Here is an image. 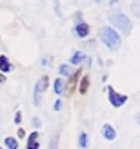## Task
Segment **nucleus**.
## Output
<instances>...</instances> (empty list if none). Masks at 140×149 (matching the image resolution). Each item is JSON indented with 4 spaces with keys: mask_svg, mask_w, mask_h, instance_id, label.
Masks as SVG:
<instances>
[{
    "mask_svg": "<svg viewBox=\"0 0 140 149\" xmlns=\"http://www.w3.org/2000/svg\"><path fill=\"white\" fill-rule=\"evenodd\" d=\"M0 149H2V147H0Z\"/></svg>",
    "mask_w": 140,
    "mask_h": 149,
    "instance_id": "obj_25",
    "label": "nucleus"
},
{
    "mask_svg": "<svg viewBox=\"0 0 140 149\" xmlns=\"http://www.w3.org/2000/svg\"><path fill=\"white\" fill-rule=\"evenodd\" d=\"M87 144H89V138H87V133H80V138H78V146L82 147V149H86V147H87Z\"/></svg>",
    "mask_w": 140,
    "mask_h": 149,
    "instance_id": "obj_13",
    "label": "nucleus"
},
{
    "mask_svg": "<svg viewBox=\"0 0 140 149\" xmlns=\"http://www.w3.org/2000/svg\"><path fill=\"white\" fill-rule=\"evenodd\" d=\"M27 149H40V144H38V131H35L29 135L27 138Z\"/></svg>",
    "mask_w": 140,
    "mask_h": 149,
    "instance_id": "obj_7",
    "label": "nucleus"
},
{
    "mask_svg": "<svg viewBox=\"0 0 140 149\" xmlns=\"http://www.w3.org/2000/svg\"><path fill=\"white\" fill-rule=\"evenodd\" d=\"M131 11H133L135 17L140 18V2H133V4H131Z\"/></svg>",
    "mask_w": 140,
    "mask_h": 149,
    "instance_id": "obj_15",
    "label": "nucleus"
},
{
    "mask_svg": "<svg viewBox=\"0 0 140 149\" xmlns=\"http://www.w3.org/2000/svg\"><path fill=\"white\" fill-rule=\"evenodd\" d=\"M102 136H104L106 140H109V142L116 138V131H115V127L111 124H104V125H102Z\"/></svg>",
    "mask_w": 140,
    "mask_h": 149,
    "instance_id": "obj_5",
    "label": "nucleus"
},
{
    "mask_svg": "<svg viewBox=\"0 0 140 149\" xmlns=\"http://www.w3.org/2000/svg\"><path fill=\"white\" fill-rule=\"evenodd\" d=\"M58 71H60V74H69V73H71V69H69V65H68V64L60 65V69H58Z\"/></svg>",
    "mask_w": 140,
    "mask_h": 149,
    "instance_id": "obj_17",
    "label": "nucleus"
},
{
    "mask_svg": "<svg viewBox=\"0 0 140 149\" xmlns=\"http://www.w3.org/2000/svg\"><path fill=\"white\" fill-rule=\"evenodd\" d=\"M31 124H33V127H40V125H42L40 118H33V120H31Z\"/></svg>",
    "mask_w": 140,
    "mask_h": 149,
    "instance_id": "obj_19",
    "label": "nucleus"
},
{
    "mask_svg": "<svg viewBox=\"0 0 140 149\" xmlns=\"http://www.w3.org/2000/svg\"><path fill=\"white\" fill-rule=\"evenodd\" d=\"M109 22H111L113 26H116V29H118L124 36H127L131 33V20L122 11H111L109 13Z\"/></svg>",
    "mask_w": 140,
    "mask_h": 149,
    "instance_id": "obj_2",
    "label": "nucleus"
},
{
    "mask_svg": "<svg viewBox=\"0 0 140 149\" xmlns=\"http://www.w3.org/2000/svg\"><path fill=\"white\" fill-rule=\"evenodd\" d=\"M6 146H7V149H18V142H17V138H13V136L6 138Z\"/></svg>",
    "mask_w": 140,
    "mask_h": 149,
    "instance_id": "obj_14",
    "label": "nucleus"
},
{
    "mask_svg": "<svg viewBox=\"0 0 140 149\" xmlns=\"http://www.w3.org/2000/svg\"><path fill=\"white\" fill-rule=\"evenodd\" d=\"M0 71H2V73H9V71H13V65H11L9 60H7L6 55H0Z\"/></svg>",
    "mask_w": 140,
    "mask_h": 149,
    "instance_id": "obj_8",
    "label": "nucleus"
},
{
    "mask_svg": "<svg viewBox=\"0 0 140 149\" xmlns=\"http://www.w3.org/2000/svg\"><path fill=\"white\" fill-rule=\"evenodd\" d=\"M53 109H55V111H60V109H62V100H56V102L53 104Z\"/></svg>",
    "mask_w": 140,
    "mask_h": 149,
    "instance_id": "obj_18",
    "label": "nucleus"
},
{
    "mask_svg": "<svg viewBox=\"0 0 140 149\" xmlns=\"http://www.w3.org/2000/svg\"><path fill=\"white\" fill-rule=\"evenodd\" d=\"M137 124L140 125V115H137Z\"/></svg>",
    "mask_w": 140,
    "mask_h": 149,
    "instance_id": "obj_24",
    "label": "nucleus"
},
{
    "mask_svg": "<svg viewBox=\"0 0 140 149\" xmlns=\"http://www.w3.org/2000/svg\"><path fill=\"white\" fill-rule=\"evenodd\" d=\"M4 82H6V78L2 77V74H0V84H4Z\"/></svg>",
    "mask_w": 140,
    "mask_h": 149,
    "instance_id": "obj_23",
    "label": "nucleus"
},
{
    "mask_svg": "<svg viewBox=\"0 0 140 149\" xmlns=\"http://www.w3.org/2000/svg\"><path fill=\"white\" fill-rule=\"evenodd\" d=\"M56 146H58V135H53L51 144H49V149H56Z\"/></svg>",
    "mask_w": 140,
    "mask_h": 149,
    "instance_id": "obj_16",
    "label": "nucleus"
},
{
    "mask_svg": "<svg viewBox=\"0 0 140 149\" xmlns=\"http://www.w3.org/2000/svg\"><path fill=\"white\" fill-rule=\"evenodd\" d=\"M89 89V77H82V80H80V95H86V91Z\"/></svg>",
    "mask_w": 140,
    "mask_h": 149,
    "instance_id": "obj_11",
    "label": "nucleus"
},
{
    "mask_svg": "<svg viewBox=\"0 0 140 149\" xmlns=\"http://www.w3.org/2000/svg\"><path fill=\"white\" fill-rule=\"evenodd\" d=\"M107 96H109V104H111L113 107H122L124 104L127 102V96L122 95V93H116L111 86L107 87Z\"/></svg>",
    "mask_w": 140,
    "mask_h": 149,
    "instance_id": "obj_4",
    "label": "nucleus"
},
{
    "mask_svg": "<svg viewBox=\"0 0 140 149\" xmlns=\"http://www.w3.org/2000/svg\"><path fill=\"white\" fill-rule=\"evenodd\" d=\"M18 136H20V138L26 136V131H24V129H18Z\"/></svg>",
    "mask_w": 140,
    "mask_h": 149,
    "instance_id": "obj_21",
    "label": "nucleus"
},
{
    "mask_svg": "<svg viewBox=\"0 0 140 149\" xmlns=\"http://www.w3.org/2000/svg\"><path fill=\"white\" fill-rule=\"evenodd\" d=\"M98 38L102 40V44H104L109 51H118L120 46H122L120 35L113 27H100L98 29Z\"/></svg>",
    "mask_w": 140,
    "mask_h": 149,
    "instance_id": "obj_1",
    "label": "nucleus"
},
{
    "mask_svg": "<svg viewBox=\"0 0 140 149\" xmlns=\"http://www.w3.org/2000/svg\"><path fill=\"white\" fill-rule=\"evenodd\" d=\"M20 120H22V115H20V113H17V115H15V122L20 124Z\"/></svg>",
    "mask_w": 140,
    "mask_h": 149,
    "instance_id": "obj_20",
    "label": "nucleus"
},
{
    "mask_svg": "<svg viewBox=\"0 0 140 149\" xmlns=\"http://www.w3.org/2000/svg\"><path fill=\"white\" fill-rule=\"evenodd\" d=\"M75 33H77V36H80V38H86V36L89 35V26H87L86 22H78L75 26Z\"/></svg>",
    "mask_w": 140,
    "mask_h": 149,
    "instance_id": "obj_6",
    "label": "nucleus"
},
{
    "mask_svg": "<svg viewBox=\"0 0 140 149\" xmlns=\"http://www.w3.org/2000/svg\"><path fill=\"white\" fill-rule=\"evenodd\" d=\"M53 89H55V93L56 95H62L64 93V89H65V82L62 78H56L55 80V84H53Z\"/></svg>",
    "mask_w": 140,
    "mask_h": 149,
    "instance_id": "obj_10",
    "label": "nucleus"
},
{
    "mask_svg": "<svg viewBox=\"0 0 140 149\" xmlns=\"http://www.w3.org/2000/svg\"><path fill=\"white\" fill-rule=\"evenodd\" d=\"M49 62H51V58H49V56H46V58H44V60H42V64H46V65H47Z\"/></svg>",
    "mask_w": 140,
    "mask_h": 149,
    "instance_id": "obj_22",
    "label": "nucleus"
},
{
    "mask_svg": "<svg viewBox=\"0 0 140 149\" xmlns=\"http://www.w3.org/2000/svg\"><path fill=\"white\" fill-rule=\"evenodd\" d=\"M84 60H86V55L82 53V51H77V53L71 56V60H69V62H71L73 65H78V64H82Z\"/></svg>",
    "mask_w": 140,
    "mask_h": 149,
    "instance_id": "obj_9",
    "label": "nucleus"
},
{
    "mask_svg": "<svg viewBox=\"0 0 140 149\" xmlns=\"http://www.w3.org/2000/svg\"><path fill=\"white\" fill-rule=\"evenodd\" d=\"M47 86H49V78H47V74H44V77L38 78V82L35 86V104L36 106L42 102V95L47 91Z\"/></svg>",
    "mask_w": 140,
    "mask_h": 149,
    "instance_id": "obj_3",
    "label": "nucleus"
},
{
    "mask_svg": "<svg viewBox=\"0 0 140 149\" xmlns=\"http://www.w3.org/2000/svg\"><path fill=\"white\" fill-rule=\"evenodd\" d=\"M78 74H80V71H77V73H75V74L71 77V80H69V84H68V91H69V93H73V89H75V86H77Z\"/></svg>",
    "mask_w": 140,
    "mask_h": 149,
    "instance_id": "obj_12",
    "label": "nucleus"
}]
</instances>
